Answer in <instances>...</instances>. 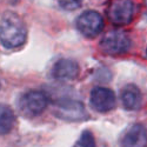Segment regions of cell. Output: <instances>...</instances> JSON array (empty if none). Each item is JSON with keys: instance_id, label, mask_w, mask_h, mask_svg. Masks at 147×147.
<instances>
[{"instance_id": "obj_1", "label": "cell", "mask_w": 147, "mask_h": 147, "mask_svg": "<svg viewBox=\"0 0 147 147\" xmlns=\"http://www.w3.org/2000/svg\"><path fill=\"white\" fill-rule=\"evenodd\" d=\"M27 28L24 20L14 12H6L0 20V40L6 48H17L25 44Z\"/></svg>"}, {"instance_id": "obj_2", "label": "cell", "mask_w": 147, "mask_h": 147, "mask_svg": "<svg viewBox=\"0 0 147 147\" xmlns=\"http://www.w3.org/2000/svg\"><path fill=\"white\" fill-rule=\"evenodd\" d=\"M136 13L133 0H109L106 14L113 25L124 26L129 24Z\"/></svg>"}, {"instance_id": "obj_3", "label": "cell", "mask_w": 147, "mask_h": 147, "mask_svg": "<svg viewBox=\"0 0 147 147\" xmlns=\"http://www.w3.org/2000/svg\"><path fill=\"white\" fill-rule=\"evenodd\" d=\"M131 47L129 36L122 31L107 33L100 41V50L107 55H119L126 53Z\"/></svg>"}, {"instance_id": "obj_4", "label": "cell", "mask_w": 147, "mask_h": 147, "mask_svg": "<svg viewBox=\"0 0 147 147\" xmlns=\"http://www.w3.org/2000/svg\"><path fill=\"white\" fill-rule=\"evenodd\" d=\"M48 99L45 93L39 91H30L19 99V108L24 115L36 117L47 107Z\"/></svg>"}, {"instance_id": "obj_5", "label": "cell", "mask_w": 147, "mask_h": 147, "mask_svg": "<svg viewBox=\"0 0 147 147\" xmlns=\"http://www.w3.org/2000/svg\"><path fill=\"white\" fill-rule=\"evenodd\" d=\"M77 28L82 35L87 38H93L102 31L104 19L95 11H86L77 19Z\"/></svg>"}, {"instance_id": "obj_6", "label": "cell", "mask_w": 147, "mask_h": 147, "mask_svg": "<svg viewBox=\"0 0 147 147\" xmlns=\"http://www.w3.org/2000/svg\"><path fill=\"white\" fill-rule=\"evenodd\" d=\"M54 114L66 121H80L87 117L86 109L82 102L77 100L65 99L57 104Z\"/></svg>"}, {"instance_id": "obj_7", "label": "cell", "mask_w": 147, "mask_h": 147, "mask_svg": "<svg viewBox=\"0 0 147 147\" xmlns=\"http://www.w3.org/2000/svg\"><path fill=\"white\" fill-rule=\"evenodd\" d=\"M91 105L98 112H108L115 106V95L113 91L106 87H95L91 92Z\"/></svg>"}, {"instance_id": "obj_8", "label": "cell", "mask_w": 147, "mask_h": 147, "mask_svg": "<svg viewBox=\"0 0 147 147\" xmlns=\"http://www.w3.org/2000/svg\"><path fill=\"white\" fill-rule=\"evenodd\" d=\"M121 147H147V128L141 124L131 126L121 139Z\"/></svg>"}, {"instance_id": "obj_9", "label": "cell", "mask_w": 147, "mask_h": 147, "mask_svg": "<svg viewBox=\"0 0 147 147\" xmlns=\"http://www.w3.org/2000/svg\"><path fill=\"white\" fill-rule=\"evenodd\" d=\"M79 73V66L76 61L71 59H60L52 68V76L57 80H72L77 78Z\"/></svg>"}, {"instance_id": "obj_10", "label": "cell", "mask_w": 147, "mask_h": 147, "mask_svg": "<svg viewBox=\"0 0 147 147\" xmlns=\"http://www.w3.org/2000/svg\"><path fill=\"white\" fill-rule=\"evenodd\" d=\"M141 92L133 84H128L121 90V101L122 105L128 111H136L141 106Z\"/></svg>"}, {"instance_id": "obj_11", "label": "cell", "mask_w": 147, "mask_h": 147, "mask_svg": "<svg viewBox=\"0 0 147 147\" xmlns=\"http://www.w3.org/2000/svg\"><path fill=\"white\" fill-rule=\"evenodd\" d=\"M16 122V115L12 108L0 104V134H7L12 131Z\"/></svg>"}, {"instance_id": "obj_12", "label": "cell", "mask_w": 147, "mask_h": 147, "mask_svg": "<svg viewBox=\"0 0 147 147\" xmlns=\"http://www.w3.org/2000/svg\"><path fill=\"white\" fill-rule=\"evenodd\" d=\"M79 145L81 147H95L94 136L90 131H84L79 139Z\"/></svg>"}, {"instance_id": "obj_13", "label": "cell", "mask_w": 147, "mask_h": 147, "mask_svg": "<svg viewBox=\"0 0 147 147\" xmlns=\"http://www.w3.org/2000/svg\"><path fill=\"white\" fill-rule=\"evenodd\" d=\"M58 4L67 11H74L80 7L81 0H57Z\"/></svg>"}]
</instances>
